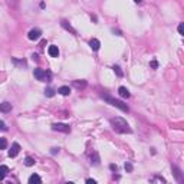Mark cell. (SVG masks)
<instances>
[{
  "instance_id": "obj_1",
  "label": "cell",
  "mask_w": 184,
  "mask_h": 184,
  "mask_svg": "<svg viewBox=\"0 0 184 184\" xmlns=\"http://www.w3.org/2000/svg\"><path fill=\"white\" fill-rule=\"evenodd\" d=\"M111 127L118 134H131L132 132V129L129 128L128 122L124 118H120V117H115V118L111 120Z\"/></svg>"
},
{
  "instance_id": "obj_2",
  "label": "cell",
  "mask_w": 184,
  "mask_h": 184,
  "mask_svg": "<svg viewBox=\"0 0 184 184\" xmlns=\"http://www.w3.org/2000/svg\"><path fill=\"white\" fill-rule=\"evenodd\" d=\"M102 98L105 99V101L108 102L110 105H112V107H117L118 110H121L122 112H128L129 108L127 107V104H124L122 101H118V99H115V98H112V96H110L108 93H102L101 95Z\"/></svg>"
},
{
  "instance_id": "obj_3",
  "label": "cell",
  "mask_w": 184,
  "mask_h": 184,
  "mask_svg": "<svg viewBox=\"0 0 184 184\" xmlns=\"http://www.w3.org/2000/svg\"><path fill=\"white\" fill-rule=\"evenodd\" d=\"M33 75H35V78L37 81H42V82H45L46 79L50 78V72L49 71H43V69H35Z\"/></svg>"
},
{
  "instance_id": "obj_4",
  "label": "cell",
  "mask_w": 184,
  "mask_h": 184,
  "mask_svg": "<svg viewBox=\"0 0 184 184\" xmlns=\"http://www.w3.org/2000/svg\"><path fill=\"white\" fill-rule=\"evenodd\" d=\"M52 129H53V131H59V132H65V134L71 132V127L66 125V124H61V122L53 124V125H52Z\"/></svg>"
},
{
  "instance_id": "obj_5",
  "label": "cell",
  "mask_w": 184,
  "mask_h": 184,
  "mask_svg": "<svg viewBox=\"0 0 184 184\" xmlns=\"http://www.w3.org/2000/svg\"><path fill=\"white\" fill-rule=\"evenodd\" d=\"M40 35H42V32H40L39 29H32V30L29 32L28 37L30 39V40H37V39L40 37Z\"/></svg>"
},
{
  "instance_id": "obj_6",
  "label": "cell",
  "mask_w": 184,
  "mask_h": 184,
  "mask_svg": "<svg viewBox=\"0 0 184 184\" xmlns=\"http://www.w3.org/2000/svg\"><path fill=\"white\" fill-rule=\"evenodd\" d=\"M89 46H91L92 50H99V47H101V42L98 40V39H95V37H92L91 40H89Z\"/></svg>"
},
{
  "instance_id": "obj_7",
  "label": "cell",
  "mask_w": 184,
  "mask_h": 184,
  "mask_svg": "<svg viewBox=\"0 0 184 184\" xmlns=\"http://www.w3.org/2000/svg\"><path fill=\"white\" fill-rule=\"evenodd\" d=\"M19 151H20V145H19L18 142H13V145H12V150L9 151V157H16L19 154Z\"/></svg>"
},
{
  "instance_id": "obj_8",
  "label": "cell",
  "mask_w": 184,
  "mask_h": 184,
  "mask_svg": "<svg viewBox=\"0 0 184 184\" xmlns=\"http://www.w3.org/2000/svg\"><path fill=\"white\" fill-rule=\"evenodd\" d=\"M47 53L52 56V58H58V56H59V49H58V46H55V45L49 46V49H47Z\"/></svg>"
},
{
  "instance_id": "obj_9",
  "label": "cell",
  "mask_w": 184,
  "mask_h": 184,
  "mask_svg": "<svg viewBox=\"0 0 184 184\" xmlns=\"http://www.w3.org/2000/svg\"><path fill=\"white\" fill-rule=\"evenodd\" d=\"M173 173H174L175 178H177V181H178V183H183V175H181V170H180L178 167L173 166Z\"/></svg>"
},
{
  "instance_id": "obj_10",
  "label": "cell",
  "mask_w": 184,
  "mask_h": 184,
  "mask_svg": "<svg viewBox=\"0 0 184 184\" xmlns=\"http://www.w3.org/2000/svg\"><path fill=\"white\" fill-rule=\"evenodd\" d=\"M61 26H62L64 29H66L68 32H71L72 35H76V30H75V29L72 28V26H71V25H69L66 20H62V22H61Z\"/></svg>"
},
{
  "instance_id": "obj_11",
  "label": "cell",
  "mask_w": 184,
  "mask_h": 184,
  "mask_svg": "<svg viewBox=\"0 0 184 184\" xmlns=\"http://www.w3.org/2000/svg\"><path fill=\"white\" fill-rule=\"evenodd\" d=\"M118 93H120V96H122V98H129L131 96V93H129V91L125 88V86H120V89H118Z\"/></svg>"
},
{
  "instance_id": "obj_12",
  "label": "cell",
  "mask_w": 184,
  "mask_h": 184,
  "mask_svg": "<svg viewBox=\"0 0 184 184\" xmlns=\"http://www.w3.org/2000/svg\"><path fill=\"white\" fill-rule=\"evenodd\" d=\"M58 93H61V95H64V96H68V95L71 93V88H69V86H61V88L58 89Z\"/></svg>"
},
{
  "instance_id": "obj_13",
  "label": "cell",
  "mask_w": 184,
  "mask_h": 184,
  "mask_svg": "<svg viewBox=\"0 0 184 184\" xmlns=\"http://www.w3.org/2000/svg\"><path fill=\"white\" fill-rule=\"evenodd\" d=\"M0 111L1 112H9V111H12V104H9V102L0 104Z\"/></svg>"
},
{
  "instance_id": "obj_14",
  "label": "cell",
  "mask_w": 184,
  "mask_h": 184,
  "mask_svg": "<svg viewBox=\"0 0 184 184\" xmlns=\"http://www.w3.org/2000/svg\"><path fill=\"white\" fill-rule=\"evenodd\" d=\"M74 86L78 88V89H83V88L86 86V81H83V79H81V81H74Z\"/></svg>"
},
{
  "instance_id": "obj_15",
  "label": "cell",
  "mask_w": 184,
  "mask_h": 184,
  "mask_svg": "<svg viewBox=\"0 0 184 184\" xmlns=\"http://www.w3.org/2000/svg\"><path fill=\"white\" fill-rule=\"evenodd\" d=\"M29 183L30 184H35V183H42V180H40V177L37 174H33L29 177Z\"/></svg>"
},
{
  "instance_id": "obj_16",
  "label": "cell",
  "mask_w": 184,
  "mask_h": 184,
  "mask_svg": "<svg viewBox=\"0 0 184 184\" xmlns=\"http://www.w3.org/2000/svg\"><path fill=\"white\" fill-rule=\"evenodd\" d=\"M7 171H9V168L6 166H0V180H3L6 174H7Z\"/></svg>"
},
{
  "instance_id": "obj_17",
  "label": "cell",
  "mask_w": 184,
  "mask_h": 184,
  "mask_svg": "<svg viewBox=\"0 0 184 184\" xmlns=\"http://www.w3.org/2000/svg\"><path fill=\"white\" fill-rule=\"evenodd\" d=\"M25 166H28V167L35 166V160H33L32 157H26V158H25Z\"/></svg>"
},
{
  "instance_id": "obj_18",
  "label": "cell",
  "mask_w": 184,
  "mask_h": 184,
  "mask_svg": "<svg viewBox=\"0 0 184 184\" xmlns=\"http://www.w3.org/2000/svg\"><path fill=\"white\" fill-rule=\"evenodd\" d=\"M151 181H153V183H156V181H160V183H166V178H163V177H160V175H154V177L151 178Z\"/></svg>"
},
{
  "instance_id": "obj_19",
  "label": "cell",
  "mask_w": 184,
  "mask_h": 184,
  "mask_svg": "<svg viewBox=\"0 0 184 184\" xmlns=\"http://www.w3.org/2000/svg\"><path fill=\"white\" fill-rule=\"evenodd\" d=\"M45 95H46V96H49V98H52V96L55 95V91H53L52 88H46V89H45Z\"/></svg>"
},
{
  "instance_id": "obj_20",
  "label": "cell",
  "mask_w": 184,
  "mask_h": 184,
  "mask_svg": "<svg viewBox=\"0 0 184 184\" xmlns=\"http://www.w3.org/2000/svg\"><path fill=\"white\" fill-rule=\"evenodd\" d=\"M91 160H92V158H91ZM91 163L93 164V166H98V164H99V156H98L96 153H93V160H92Z\"/></svg>"
},
{
  "instance_id": "obj_21",
  "label": "cell",
  "mask_w": 184,
  "mask_h": 184,
  "mask_svg": "<svg viewBox=\"0 0 184 184\" xmlns=\"http://www.w3.org/2000/svg\"><path fill=\"white\" fill-rule=\"evenodd\" d=\"M7 4H9L10 7H13V9H16L19 4V0H7Z\"/></svg>"
},
{
  "instance_id": "obj_22",
  "label": "cell",
  "mask_w": 184,
  "mask_h": 184,
  "mask_svg": "<svg viewBox=\"0 0 184 184\" xmlns=\"http://www.w3.org/2000/svg\"><path fill=\"white\" fill-rule=\"evenodd\" d=\"M6 147H7V141H6V138H0V150H4Z\"/></svg>"
},
{
  "instance_id": "obj_23",
  "label": "cell",
  "mask_w": 184,
  "mask_h": 184,
  "mask_svg": "<svg viewBox=\"0 0 184 184\" xmlns=\"http://www.w3.org/2000/svg\"><path fill=\"white\" fill-rule=\"evenodd\" d=\"M114 71H115V74L118 75V76H122V71H121L120 66H114Z\"/></svg>"
},
{
  "instance_id": "obj_24",
  "label": "cell",
  "mask_w": 184,
  "mask_h": 184,
  "mask_svg": "<svg viewBox=\"0 0 184 184\" xmlns=\"http://www.w3.org/2000/svg\"><path fill=\"white\" fill-rule=\"evenodd\" d=\"M178 33H180V35H184V25L183 23L178 25Z\"/></svg>"
},
{
  "instance_id": "obj_25",
  "label": "cell",
  "mask_w": 184,
  "mask_h": 184,
  "mask_svg": "<svg viewBox=\"0 0 184 184\" xmlns=\"http://www.w3.org/2000/svg\"><path fill=\"white\" fill-rule=\"evenodd\" d=\"M150 66H151L153 69H157V68H158V62H157V61H151V64H150Z\"/></svg>"
},
{
  "instance_id": "obj_26",
  "label": "cell",
  "mask_w": 184,
  "mask_h": 184,
  "mask_svg": "<svg viewBox=\"0 0 184 184\" xmlns=\"http://www.w3.org/2000/svg\"><path fill=\"white\" fill-rule=\"evenodd\" d=\"M7 127H6V124L3 122V121H0V131H6Z\"/></svg>"
},
{
  "instance_id": "obj_27",
  "label": "cell",
  "mask_w": 184,
  "mask_h": 184,
  "mask_svg": "<svg viewBox=\"0 0 184 184\" xmlns=\"http://www.w3.org/2000/svg\"><path fill=\"white\" fill-rule=\"evenodd\" d=\"M125 170H127L128 173H131V171H132V166H131L129 163H127V164H125Z\"/></svg>"
},
{
  "instance_id": "obj_28",
  "label": "cell",
  "mask_w": 184,
  "mask_h": 184,
  "mask_svg": "<svg viewBox=\"0 0 184 184\" xmlns=\"http://www.w3.org/2000/svg\"><path fill=\"white\" fill-rule=\"evenodd\" d=\"M86 183H88V184H95L96 181H95V180H92V178H88V180H86Z\"/></svg>"
},
{
  "instance_id": "obj_29",
  "label": "cell",
  "mask_w": 184,
  "mask_h": 184,
  "mask_svg": "<svg viewBox=\"0 0 184 184\" xmlns=\"http://www.w3.org/2000/svg\"><path fill=\"white\" fill-rule=\"evenodd\" d=\"M56 153H59V148H52V154H56Z\"/></svg>"
},
{
  "instance_id": "obj_30",
  "label": "cell",
  "mask_w": 184,
  "mask_h": 184,
  "mask_svg": "<svg viewBox=\"0 0 184 184\" xmlns=\"http://www.w3.org/2000/svg\"><path fill=\"white\" fill-rule=\"evenodd\" d=\"M111 170H112V171H117V166H114V164H111Z\"/></svg>"
},
{
  "instance_id": "obj_31",
  "label": "cell",
  "mask_w": 184,
  "mask_h": 184,
  "mask_svg": "<svg viewBox=\"0 0 184 184\" xmlns=\"http://www.w3.org/2000/svg\"><path fill=\"white\" fill-rule=\"evenodd\" d=\"M32 58H33V61H39V59H37V55H36V53H33V55H32Z\"/></svg>"
},
{
  "instance_id": "obj_32",
  "label": "cell",
  "mask_w": 184,
  "mask_h": 184,
  "mask_svg": "<svg viewBox=\"0 0 184 184\" xmlns=\"http://www.w3.org/2000/svg\"><path fill=\"white\" fill-rule=\"evenodd\" d=\"M134 1H137V3H139V1H142V0H134Z\"/></svg>"
}]
</instances>
